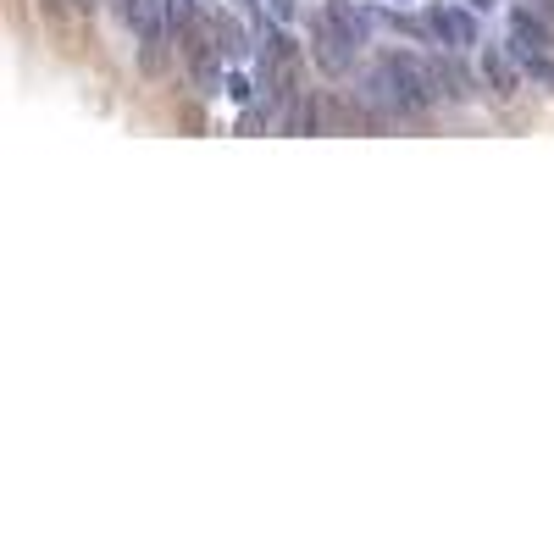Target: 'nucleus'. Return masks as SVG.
<instances>
[{
	"label": "nucleus",
	"mask_w": 554,
	"mask_h": 554,
	"mask_svg": "<svg viewBox=\"0 0 554 554\" xmlns=\"http://www.w3.org/2000/svg\"><path fill=\"white\" fill-rule=\"evenodd\" d=\"M311 39H316L311 45L316 61H322L327 73H350L361 45L372 39V23H366V12L355 0H322V12L311 23Z\"/></svg>",
	"instance_id": "1"
},
{
	"label": "nucleus",
	"mask_w": 554,
	"mask_h": 554,
	"mask_svg": "<svg viewBox=\"0 0 554 554\" xmlns=\"http://www.w3.org/2000/svg\"><path fill=\"white\" fill-rule=\"evenodd\" d=\"M372 89H377V100H383L388 111H399V117H416V111H427L438 100L433 67H427L422 56H410V50H394V56L377 61Z\"/></svg>",
	"instance_id": "2"
},
{
	"label": "nucleus",
	"mask_w": 554,
	"mask_h": 554,
	"mask_svg": "<svg viewBox=\"0 0 554 554\" xmlns=\"http://www.w3.org/2000/svg\"><path fill=\"white\" fill-rule=\"evenodd\" d=\"M427 28H433V45H444L449 56L482 45V23L466 0H433V6H427Z\"/></svg>",
	"instance_id": "3"
},
{
	"label": "nucleus",
	"mask_w": 554,
	"mask_h": 554,
	"mask_svg": "<svg viewBox=\"0 0 554 554\" xmlns=\"http://www.w3.org/2000/svg\"><path fill=\"white\" fill-rule=\"evenodd\" d=\"M167 17H161V0H133L128 6V23H133L139 50H145V67H161V50H167Z\"/></svg>",
	"instance_id": "4"
},
{
	"label": "nucleus",
	"mask_w": 554,
	"mask_h": 554,
	"mask_svg": "<svg viewBox=\"0 0 554 554\" xmlns=\"http://www.w3.org/2000/svg\"><path fill=\"white\" fill-rule=\"evenodd\" d=\"M549 50H554V23L538 17L532 6H521V12L510 17V56L527 61V56H549Z\"/></svg>",
	"instance_id": "5"
},
{
	"label": "nucleus",
	"mask_w": 554,
	"mask_h": 554,
	"mask_svg": "<svg viewBox=\"0 0 554 554\" xmlns=\"http://www.w3.org/2000/svg\"><path fill=\"white\" fill-rule=\"evenodd\" d=\"M516 67L521 61L510 56V45H488L482 50V78H488V89H494V95H516Z\"/></svg>",
	"instance_id": "6"
},
{
	"label": "nucleus",
	"mask_w": 554,
	"mask_h": 554,
	"mask_svg": "<svg viewBox=\"0 0 554 554\" xmlns=\"http://www.w3.org/2000/svg\"><path fill=\"white\" fill-rule=\"evenodd\" d=\"M521 67H527V73L538 78L543 89H554V56H527V61H521Z\"/></svg>",
	"instance_id": "7"
},
{
	"label": "nucleus",
	"mask_w": 554,
	"mask_h": 554,
	"mask_svg": "<svg viewBox=\"0 0 554 554\" xmlns=\"http://www.w3.org/2000/svg\"><path fill=\"white\" fill-rule=\"evenodd\" d=\"M272 17H283V23H289V17H294V0H272Z\"/></svg>",
	"instance_id": "8"
},
{
	"label": "nucleus",
	"mask_w": 554,
	"mask_h": 554,
	"mask_svg": "<svg viewBox=\"0 0 554 554\" xmlns=\"http://www.w3.org/2000/svg\"><path fill=\"white\" fill-rule=\"evenodd\" d=\"M527 6H532L538 17H549V23H554V0H527Z\"/></svg>",
	"instance_id": "9"
},
{
	"label": "nucleus",
	"mask_w": 554,
	"mask_h": 554,
	"mask_svg": "<svg viewBox=\"0 0 554 554\" xmlns=\"http://www.w3.org/2000/svg\"><path fill=\"white\" fill-rule=\"evenodd\" d=\"M466 6H471V12H494L499 0H466Z\"/></svg>",
	"instance_id": "10"
},
{
	"label": "nucleus",
	"mask_w": 554,
	"mask_h": 554,
	"mask_svg": "<svg viewBox=\"0 0 554 554\" xmlns=\"http://www.w3.org/2000/svg\"><path fill=\"white\" fill-rule=\"evenodd\" d=\"M388 6H410V0H388Z\"/></svg>",
	"instance_id": "11"
}]
</instances>
